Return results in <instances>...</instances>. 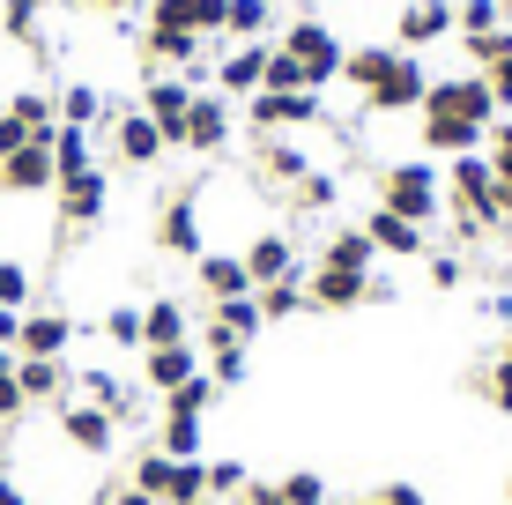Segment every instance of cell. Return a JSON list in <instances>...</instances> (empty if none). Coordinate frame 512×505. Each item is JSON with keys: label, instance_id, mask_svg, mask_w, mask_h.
<instances>
[{"label": "cell", "instance_id": "obj_1", "mask_svg": "<svg viewBox=\"0 0 512 505\" xmlns=\"http://www.w3.org/2000/svg\"><path fill=\"white\" fill-rule=\"evenodd\" d=\"M498 97H490V75H475V67H461V75H431V90H423L416 104V134L431 156H468L490 142V127H498Z\"/></svg>", "mask_w": 512, "mask_h": 505}, {"label": "cell", "instance_id": "obj_2", "mask_svg": "<svg viewBox=\"0 0 512 505\" xmlns=\"http://www.w3.org/2000/svg\"><path fill=\"white\" fill-rule=\"evenodd\" d=\"M379 208H394V216H409L431 231L438 216H446V179H438L431 156H401V164L379 171Z\"/></svg>", "mask_w": 512, "mask_h": 505}, {"label": "cell", "instance_id": "obj_3", "mask_svg": "<svg viewBox=\"0 0 512 505\" xmlns=\"http://www.w3.org/2000/svg\"><path fill=\"white\" fill-rule=\"evenodd\" d=\"M275 52H290L297 67H305V82L312 90H334L342 82V30L327 23V15H290V23L275 30Z\"/></svg>", "mask_w": 512, "mask_h": 505}, {"label": "cell", "instance_id": "obj_4", "mask_svg": "<svg viewBox=\"0 0 512 505\" xmlns=\"http://www.w3.org/2000/svg\"><path fill=\"white\" fill-rule=\"evenodd\" d=\"M320 119H327V90H253L238 104V127H253L260 142L290 127H320Z\"/></svg>", "mask_w": 512, "mask_h": 505}, {"label": "cell", "instance_id": "obj_5", "mask_svg": "<svg viewBox=\"0 0 512 505\" xmlns=\"http://www.w3.org/2000/svg\"><path fill=\"white\" fill-rule=\"evenodd\" d=\"M423 90H431V60L394 45V60L379 67V82L357 104H364V119H401V112H416V104H423Z\"/></svg>", "mask_w": 512, "mask_h": 505}, {"label": "cell", "instance_id": "obj_6", "mask_svg": "<svg viewBox=\"0 0 512 505\" xmlns=\"http://www.w3.org/2000/svg\"><path fill=\"white\" fill-rule=\"evenodd\" d=\"M141 112L156 119L164 149H179V142H186V112H193V82H186V75H164V67H149V75H141Z\"/></svg>", "mask_w": 512, "mask_h": 505}, {"label": "cell", "instance_id": "obj_7", "mask_svg": "<svg viewBox=\"0 0 512 505\" xmlns=\"http://www.w3.org/2000/svg\"><path fill=\"white\" fill-rule=\"evenodd\" d=\"M231 134H238V104L223 97V90H193V112H186V142L193 156H223L231 149Z\"/></svg>", "mask_w": 512, "mask_h": 505}, {"label": "cell", "instance_id": "obj_8", "mask_svg": "<svg viewBox=\"0 0 512 505\" xmlns=\"http://www.w3.org/2000/svg\"><path fill=\"white\" fill-rule=\"evenodd\" d=\"M156 253H171V260H201L208 253V231H201V194H171L164 208H156Z\"/></svg>", "mask_w": 512, "mask_h": 505}, {"label": "cell", "instance_id": "obj_9", "mask_svg": "<svg viewBox=\"0 0 512 505\" xmlns=\"http://www.w3.org/2000/svg\"><path fill=\"white\" fill-rule=\"evenodd\" d=\"M238 260H245V275H253V290H260V283H290V275H305V253H297V238L282 231V223L253 231V238L238 246Z\"/></svg>", "mask_w": 512, "mask_h": 505}, {"label": "cell", "instance_id": "obj_10", "mask_svg": "<svg viewBox=\"0 0 512 505\" xmlns=\"http://www.w3.org/2000/svg\"><path fill=\"white\" fill-rule=\"evenodd\" d=\"M52 194H60V231L75 238V231H97V223H104V208H112V179L90 164V171H75V179H60Z\"/></svg>", "mask_w": 512, "mask_h": 505}, {"label": "cell", "instance_id": "obj_11", "mask_svg": "<svg viewBox=\"0 0 512 505\" xmlns=\"http://www.w3.org/2000/svg\"><path fill=\"white\" fill-rule=\"evenodd\" d=\"M446 38H453V0H401V8H394V38H386V45L438 52Z\"/></svg>", "mask_w": 512, "mask_h": 505}, {"label": "cell", "instance_id": "obj_12", "mask_svg": "<svg viewBox=\"0 0 512 505\" xmlns=\"http://www.w3.org/2000/svg\"><path fill=\"white\" fill-rule=\"evenodd\" d=\"M104 134H112V156L127 171H156V164H164V134H156V119L141 112V104H134V112H112Z\"/></svg>", "mask_w": 512, "mask_h": 505}, {"label": "cell", "instance_id": "obj_13", "mask_svg": "<svg viewBox=\"0 0 512 505\" xmlns=\"http://www.w3.org/2000/svg\"><path fill=\"white\" fill-rule=\"evenodd\" d=\"M60 439L75 446V454H90V461H112L119 454V424L97 402H60Z\"/></svg>", "mask_w": 512, "mask_h": 505}, {"label": "cell", "instance_id": "obj_14", "mask_svg": "<svg viewBox=\"0 0 512 505\" xmlns=\"http://www.w3.org/2000/svg\"><path fill=\"white\" fill-rule=\"evenodd\" d=\"M305 305H312V312H357V305H372V275H357V268H320V260H312Z\"/></svg>", "mask_w": 512, "mask_h": 505}, {"label": "cell", "instance_id": "obj_15", "mask_svg": "<svg viewBox=\"0 0 512 505\" xmlns=\"http://www.w3.org/2000/svg\"><path fill=\"white\" fill-rule=\"evenodd\" d=\"M52 186H60V171H52V134L45 142H23L15 156H0V194H52Z\"/></svg>", "mask_w": 512, "mask_h": 505}, {"label": "cell", "instance_id": "obj_16", "mask_svg": "<svg viewBox=\"0 0 512 505\" xmlns=\"http://www.w3.org/2000/svg\"><path fill=\"white\" fill-rule=\"evenodd\" d=\"M364 238L379 246V260H423L431 253V231L409 216H394V208H364Z\"/></svg>", "mask_w": 512, "mask_h": 505}, {"label": "cell", "instance_id": "obj_17", "mask_svg": "<svg viewBox=\"0 0 512 505\" xmlns=\"http://www.w3.org/2000/svg\"><path fill=\"white\" fill-rule=\"evenodd\" d=\"M193 372H201V342H164V350H141V379H149L156 402H164L171 387H186Z\"/></svg>", "mask_w": 512, "mask_h": 505}, {"label": "cell", "instance_id": "obj_18", "mask_svg": "<svg viewBox=\"0 0 512 505\" xmlns=\"http://www.w3.org/2000/svg\"><path fill=\"white\" fill-rule=\"evenodd\" d=\"M260 75H268V45H223V52H216V90L231 97V104L253 97Z\"/></svg>", "mask_w": 512, "mask_h": 505}, {"label": "cell", "instance_id": "obj_19", "mask_svg": "<svg viewBox=\"0 0 512 505\" xmlns=\"http://www.w3.org/2000/svg\"><path fill=\"white\" fill-rule=\"evenodd\" d=\"M193 283H201L208 290V298H253V275H245V260L231 253V246H208L201 260H193Z\"/></svg>", "mask_w": 512, "mask_h": 505}, {"label": "cell", "instance_id": "obj_20", "mask_svg": "<svg viewBox=\"0 0 512 505\" xmlns=\"http://www.w3.org/2000/svg\"><path fill=\"white\" fill-rule=\"evenodd\" d=\"M75 387H82V402H97L104 416H112V424H134V416H141L134 387H127L119 372H104V364H82V372H75Z\"/></svg>", "mask_w": 512, "mask_h": 505}, {"label": "cell", "instance_id": "obj_21", "mask_svg": "<svg viewBox=\"0 0 512 505\" xmlns=\"http://www.w3.org/2000/svg\"><path fill=\"white\" fill-rule=\"evenodd\" d=\"M67 342H75L67 312H23V327H15V357H67Z\"/></svg>", "mask_w": 512, "mask_h": 505}, {"label": "cell", "instance_id": "obj_22", "mask_svg": "<svg viewBox=\"0 0 512 505\" xmlns=\"http://www.w3.org/2000/svg\"><path fill=\"white\" fill-rule=\"evenodd\" d=\"M320 268H357V275H372V268H379V246L364 238V223H334V231L320 238Z\"/></svg>", "mask_w": 512, "mask_h": 505}, {"label": "cell", "instance_id": "obj_23", "mask_svg": "<svg viewBox=\"0 0 512 505\" xmlns=\"http://www.w3.org/2000/svg\"><path fill=\"white\" fill-rule=\"evenodd\" d=\"M164 342H193V312L179 298H149L141 305V350H164Z\"/></svg>", "mask_w": 512, "mask_h": 505}, {"label": "cell", "instance_id": "obj_24", "mask_svg": "<svg viewBox=\"0 0 512 505\" xmlns=\"http://www.w3.org/2000/svg\"><path fill=\"white\" fill-rule=\"evenodd\" d=\"M275 38V0H231L223 8V45H268Z\"/></svg>", "mask_w": 512, "mask_h": 505}, {"label": "cell", "instance_id": "obj_25", "mask_svg": "<svg viewBox=\"0 0 512 505\" xmlns=\"http://www.w3.org/2000/svg\"><path fill=\"white\" fill-rule=\"evenodd\" d=\"M156 454H171V461H208V424H201V416H171V409H164V424H156Z\"/></svg>", "mask_w": 512, "mask_h": 505}, {"label": "cell", "instance_id": "obj_26", "mask_svg": "<svg viewBox=\"0 0 512 505\" xmlns=\"http://www.w3.org/2000/svg\"><path fill=\"white\" fill-rule=\"evenodd\" d=\"M305 171H312V156L297 149L290 134H268V142H260V179H268V186H282V194H290Z\"/></svg>", "mask_w": 512, "mask_h": 505}, {"label": "cell", "instance_id": "obj_27", "mask_svg": "<svg viewBox=\"0 0 512 505\" xmlns=\"http://www.w3.org/2000/svg\"><path fill=\"white\" fill-rule=\"evenodd\" d=\"M201 372L216 379V387H245L253 357H245V342H231V335H201Z\"/></svg>", "mask_w": 512, "mask_h": 505}, {"label": "cell", "instance_id": "obj_28", "mask_svg": "<svg viewBox=\"0 0 512 505\" xmlns=\"http://www.w3.org/2000/svg\"><path fill=\"white\" fill-rule=\"evenodd\" d=\"M15 387H23V402H60L67 394V364L60 357H15Z\"/></svg>", "mask_w": 512, "mask_h": 505}, {"label": "cell", "instance_id": "obj_29", "mask_svg": "<svg viewBox=\"0 0 512 505\" xmlns=\"http://www.w3.org/2000/svg\"><path fill=\"white\" fill-rule=\"evenodd\" d=\"M52 104H60V127H90L97 134V119H112V104L97 97V82H67V90H52Z\"/></svg>", "mask_w": 512, "mask_h": 505}, {"label": "cell", "instance_id": "obj_30", "mask_svg": "<svg viewBox=\"0 0 512 505\" xmlns=\"http://www.w3.org/2000/svg\"><path fill=\"white\" fill-rule=\"evenodd\" d=\"M290 208H297V216H334V208H342V179H334V171H320V164H312L305 179L290 186Z\"/></svg>", "mask_w": 512, "mask_h": 505}, {"label": "cell", "instance_id": "obj_31", "mask_svg": "<svg viewBox=\"0 0 512 505\" xmlns=\"http://www.w3.org/2000/svg\"><path fill=\"white\" fill-rule=\"evenodd\" d=\"M97 164V134L90 127H52V171L60 179H75V171Z\"/></svg>", "mask_w": 512, "mask_h": 505}, {"label": "cell", "instance_id": "obj_32", "mask_svg": "<svg viewBox=\"0 0 512 505\" xmlns=\"http://www.w3.org/2000/svg\"><path fill=\"white\" fill-rule=\"evenodd\" d=\"M260 305L253 298H223L216 312H208V335H231V342H245V350H253V335H260Z\"/></svg>", "mask_w": 512, "mask_h": 505}, {"label": "cell", "instance_id": "obj_33", "mask_svg": "<svg viewBox=\"0 0 512 505\" xmlns=\"http://www.w3.org/2000/svg\"><path fill=\"white\" fill-rule=\"evenodd\" d=\"M253 305H260V320H268V327L297 320V312H312V305H305V275H290V283H260Z\"/></svg>", "mask_w": 512, "mask_h": 505}, {"label": "cell", "instance_id": "obj_34", "mask_svg": "<svg viewBox=\"0 0 512 505\" xmlns=\"http://www.w3.org/2000/svg\"><path fill=\"white\" fill-rule=\"evenodd\" d=\"M156 505H216V498H208V461H171L164 498H156Z\"/></svg>", "mask_w": 512, "mask_h": 505}, {"label": "cell", "instance_id": "obj_35", "mask_svg": "<svg viewBox=\"0 0 512 505\" xmlns=\"http://www.w3.org/2000/svg\"><path fill=\"white\" fill-rule=\"evenodd\" d=\"M0 112H15L30 134H38V142H45L52 127H60V104H52V90H15L8 104H0Z\"/></svg>", "mask_w": 512, "mask_h": 505}, {"label": "cell", "instance_id": "obj_36", "mask_svg": "<svg viewBox=\"0 0 512 505\" xmlns=\"http://www.w3.org/2000/svg\"><path fill=\"white\" fill-rule=\"evenodd\" d=\"M0 30L15 45H45V0H0Z\"/></svg>", "mask_w": 512, "mask_h": 505}, {"label": "cell", "instance_id": "obj_37", "mask_svg": "<svg viewBox=\"0 0 512 505\" xmlns=\"http://www.w3.org/2000/svg\"><path fill=\"white\" fill-rule=\"evenodd\" d=\"M216 394H223L216 379H208V372H193L186 387H171V394H164V409H171V416H208V409H216Z\"/></svg>", "mask_w": 512, "mask_h": 505}, {"label": "cell", "instance_id": "obj_38", "mask_svg": "<svg viewBox=\"0 0 512 505\" xmlns=\"http://www.w3.org/2000/svg\"><path fill=\"white\" fill-rule=\"evenodd\" d=\"M275 491H282V505H334V491H327V476H320V468H290V476H282Z\"/></svg>", "mask_w": 512, "mask_h": 505}, {"label": "cell", "instance_id": "obj_39", "mask_svg": "<svg viewBox=\"0 0 512 505\" xmlns=\"http://www.w3.org/2000/svg\"><path fill=\"white\" fill-rule=\"evenodd\" d=\"M505 8L498 0H453V38H483V30H498Z\"/></svg>", "mask_w": 512, "mask_h": 505}, {"label": "cell", "instance_id": "obj_40", "mask_svg": "<svg viewBox=\"0 0 512 505\" xmlns=\"http://www.w3.org/2000/svg\"><path fill=\"white\" fill-rule=\"evenodd\" d=\"M461 52H468V67H475V75H483V67H498V60H512V23L483 30V38H461Z\"/></svg>", "mask_w": 512, "mask_h": 505}, {"label": "cell", "instance_id": "obj_41", "mask_svg": "<svg viewBox=\"0 0 512 505\" xmlns=\"http://www.w3.org/2000/svg\"><path fill=\"white\" fill-rule=\"evenodd\" d=\"M423 283H431L438 298H453V290L468 283V260L461 253H431V260H423Z\"/></svg>", "mask_w": 512, "mask_h": 505}, {"label": "cell", "instance_id": "obj_42", "mask_svg": "<svg viewBox=\"0 0 512 505\" xmlns=\"http://www.w3.org/2000/svg\"><path fill=\"white\" fill-rule=\"evenodd\" d=\"M104 342H112V350H141V305H112L104 312Z\"/></svg>", "mask_w": 512, "mask_h": 505}, {"label": "cell", "instance_id": "obj_43", "mask_svg": "<svg viewBox=\"0 0 512 505\" xmlns=\"http://www.w3.org/2000/svg\"><path fill=\"white\" fill-rule=\"evenodd\" d=\"M245 483H253V468H245V461H231V454H223V461H208V498H238L245 491Z\"/></svg>", "mask_w": 512, "mask_h": 505}, {"label": "cell", "instance_id": "obj_44", "mask_svg": "<svg viewBox=\"0 0 512 505\" xmlns=\"http://www.w3.org/2000/svg\"><path fill=\"white\" fill-rule=\"evenodd\" d=\"M260 90H312L305 67H297L290 52H275V38H268V75H260Z\"/></svg>", "mask_w": 512, "mask_h": 505}, {"label": "cell", "instance_id": "obj_45", "mask_svg": "<svg viewBox=\"0 0 512 505\" xmlns=\"http://www.w3.org/2000/svg\"><path fill=\"white\" fill-rule=\"evenodd\" d=\"M179 8H186V23L201 30L208 45H223V8H231V0H179Z\"/></svg>", "mask_w": 512, "mask_h": 505}, {"label": "cell", "instance_id": "obj_46", "mask_svg": "<svg viewBox=\"0 0 512 505\" xmlns=\"http://www.w3.org/2000/svg\"><path fill=\"white\" fill-rule=\"evenodd\" d=\"M164 476H171V454H156V446H149V454L134 461L127 483H134V491H149V498H164Z\"/></svg>", "mask_w": 512, "mask_h": 505}, {"label": "cell", "instance_id": "obj_47", "mask_svg": "<svg viewBox=\"0 0 512 505\" xmlns=\"http://www.w3.org/2000/svg\"><path fill=\"white\" fill-rule=\"evenodd\" d=\"M0 305H8V312L30 305V268H23V260H0Z\"/></svg>", "mask_w": 512, "mask_h": 505}, {"label": "cell", "instance_id": "obj_48", "mask_svg": "<svg viewBox=\"0 0 512 505\" xmlns=\"http://www.w3.org/2000/svg\"><path fill=\"white\" fill-rule=\"evenodd\" d=\"M30 402H23V387H15V350H0V424H15Z\"/></svg>", "mask_w": 512, "mask_h": 505}, {"label": "cell", "instance_id": "obj_49", "mask_svg": "<svg viewBox=\"0 0 512 505\" xmlns=\"http://www.w3.org/2000/svg\"><path fill=\"white\" fill-rule=\"evenodd\" d=\"M483 402L498 409V416H512V364H505V357H498V364L483 372Z\"/></svg>", "mask_w": 512, "mask_h": 505}, {"label": "cell", "instance_id": "obj_50", "mask_svg": "<svg viewBox=\"0 0 512 505\" xmlns=\"http://www.w3.org/2000/svg\"><path fill=\"white\" fill-rule=\"evenodd\" d=\"M23 142H38V134H30V127H23V119H15V112H0V156H15V149H23Z\"/></svg>", "mask_w": 512, "mask_h": 505}, {"label": "cell", "instance_id": "obj_51", "mask_svg": "<svg viewBox=\"0 0 512 505\" xmlns=\"http://www.w3.org/2000/svg\"><path fill=\"white\" fill-rule=\"evenodd\" d=\"M483 75H490V97H498V112H512V60L483 67Z\"/></svg>", "mask_w": 512, "mask_h": 505}, {"label": "cell", "instance_id": "obj_52", "mask_svg": "<svg viewBox=\"0 0 512 505\" xmlns=\"http://www.w3.org/2000/svg\"><path fill=\"white\" fill-rule=\"evenodd\" d=\"M97 505H156V498H149V491H134V483H104Z\"/></svg>", "mask_w": 512, "mask_h": 505}, {"label": "cell", "instance_id": "obj_53", "mask_svg": "<svg viewBox=\"0 0 512 505\" xmlns=\"http://www.w3.org/2000/svg\"><path fill=\"white\" fill-rule=\"evenodd\" d=\"M379 505H431V498H423V483H386Z\"/></svg>", "mask_w": 512, "mask_h": 505}, {"label": "cell", "instance_id": "obj_54", "mask_svg": "<svg viewBox=\"0 0 512 505\" xmlns=\"http://www.w3.org/2000/svg\"><path fill=\"white\" fill-rule=\"evenodd\" d=\"M231 505H282V491H275V483H245Z\"/></svg>", "mask_w": 512, "mask_h": 505}, {"label": "cell", "instance_id": "obj_55", "mask_svg": "<svg viewBox=\"0 0 512 505\" xmlns=\"http://www.w3.org/2000/svg\"><path fill=\"white\" fill-rule=\"evenodd\" d=\"M498 171V223H512V164H490Z\"/></svg>", "mask_w": 512, "mask_h": 505}, {"label": "cell", "instance_id": "obj_56", "mask_svg": "<svg viewBox=\"0 0 512 505\" xmlns=\"http://www.w3.org/2000/svg\"><path fill=\"white\" fill-rule=\"evenodd\" d=\"M67 8H82V15H127L134 0H67Z\"/></svg>", "mask_w": 512, "mask_h": 505}, {"label": "cell", "instance_id": "obj_57", "mask_svg": "<svg viewBox=\"0 0 512 505\" xmlns=\"http://www.w3.org/2000/svg\"><path fill=\"white\" fill-rule=\"evenodd\" d=\"M15 327H23V312H8V305H0V350H15Z\"/></svg>", "mask_w": 512, "mask_h": 505}, {"label": "cell", "instance_id": "obj_58", "mask_svg": "<svg viewBox=\"0 0 512 505\" xmlns=\"http://www.w3.org/2000/svg\"><path fill=\"white\" fill-rule=\"evenodd\" d=\"M0 505H30V498H23V483H15V476H0Z\"/></svg>", "mask_w": 512, "mask_h": 505}, {"label": "cell", "instance_id": "obj_59", "mask_svg": "<svg viewBox=\"0 0 512 505\" xmlns=\"http://www.w3.org/2000/svg\"><path fill=\"white\" fill-rule=\"evenodd\" d=\"M498 357H505V364H512V327H505V350H498Z\"/></svg>", "mask_w": 512, "mask_h": 505}, {"label": "cell", "instance_id": "obj_60", "mask_svg": "<svg viewBox=\"0 0 512 505\" xmlns=\"http://www.w3.org/2000/svg\"><path fill=\"white\" fill-rule=\"evenodd\" d=\"M349 505H379V491H372V498H349Z\"/></svg>", "mask_w": 512, "mask_h": 505}, {"label": "cell", "instance_id": "obj_61", "mask_svg": "<svg viewBox=\"0 0 512 505\" xmlns=\"http://www.w3.org/2000/svg\"><path fill=\"white\" fill-rule=\"evenodd\" d=\"M498 8H505V23H512V0H498Z\"/></svg>", "mask_w": 512, "mask_h": 505}, {"label": "cell", "instance_id": "obj_62", "mask_svg": "<svg viewBox=\"0 0 512 505\" xmlns=\"http://www.w3.org/2000/svg\"><path fill=\"white\" fill-rule=\"evenodd\" d=\"M505 505H512V483H505Z\"/></svg>", "mask_w": 512, "mask_h": 505}]
</instances>
